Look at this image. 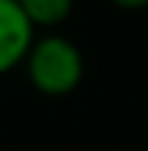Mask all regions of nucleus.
<instances>
[{
  "mask_svg": "<svg viewBox=\"0 0 148 151\" xmlns=\"http://www.w3.org/2000/svg\"><path fill=\"white\" fill-rule=\"evenodd\" d=\"M25 70L34 90L48 98H64L81 84L84 56L76 42L59 34L34 39L25 56Z\"/></svg>",
  "mask_w": 148,
  "mask_h": 151,
  "instance_id": "1",
  "label": "nucleus"
},
{
  "mask_svg": "<svg viewBox=\"0 0 148 151\" xmlns=\"http://www.w3.org/2000/svg\"><path fill=\"white\" fill-rule=\"evenodd\" d=\"M34 42V25L17 0H0V76L25 62Z\"/></svg>",
  "mask_w": 148,
  "mask_h": 151,
  "instance_id": "2",
  "label": "nucleus"
},
{
  "mask_svg": "<svg viewBox=\"0 0 148 151\" xmlns=\"http://www.w3.org/2000/svg\"><path fill=\"white\" fill-rule=\"evenodd\" d=\"M34 28L61 25L73 14V0H17Z\"/></svg>",
  "mask_w": 148,
  "mask_h": 151,
  "instance_id": "3",
  "label": "nucleus"
},
{
  "mask_svg": "<svg viewBox=\"0 0 148 151\" xmlns=\"http://www.w3.org/2000/svg\"><path fill=\"white\" fill-rule=\"evenodd\" d=\"M112 6H117V9L123 11H143L148 9V0H109Z\"/></svg>",
  "mask_w": 148,
  "mask_h": 151,
  "instance_id": "4",
  "label": "nucleus"
}]
</instances>
